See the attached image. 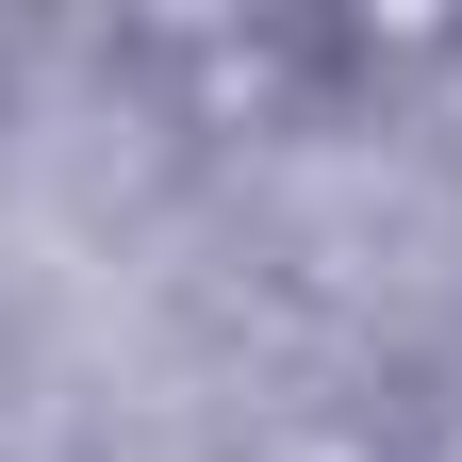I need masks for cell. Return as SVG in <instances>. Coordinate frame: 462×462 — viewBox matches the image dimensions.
I'll return each mask as SVG.
<instances>
[{
	"mask_svg": "<svg viewBox=\"0 0 462 462\" xmlns=\"http://www.w3.org/2000/svg\"><path fill=\"white\" fill-rule=\"evenodd\" d=\"M133 67L182 133H298L330 99V17H149Z\"/></svg>",
	"mask_w": 462,
	"mask_h": 462,
	"instance_id": "6da1fadb",
	"label": "cell"
}]
</instances>
